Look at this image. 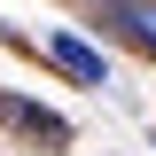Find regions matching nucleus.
Listing matches in <instances>:
<instances>
[{
    "instance_id": "nucleus-2",
    "label": "nucleus",
    "mask_w": 156,
    "mask_h": 156,
    "mask_svg": "<svg viewBox=\"0 0 156 156\" xmlns=\"http://www.w3.org/2000/svg\"><path fill=\"white\" fill-rule=\"evenodd\" d=\"M55 62L78 78V86H109V62H101L94 47H86V39H70V31H55Z\"/></svg>"
},
{
    "instance_id": "nucleus-4",
    "label": "nucleus",
    "mask_w": 156,
    "mask_h": 156,
    "mask_svg": "<svg viewBox=\"0 0 156 156\" xmlns=\"http://www.w3.org/2000/svg\"><path fill=\"white\" fill-rule=\"evenodd\" d=\"M109 8H140V0H109Z\"/></svg>"
},
{
    "instance_id": "nucleus-1",
    "label": "nucleus",
    "mask_w": 156,
    "mask_h": 156,
    "mask_svg": "<svg viewBox=\"0 0 156 156\" xmlns=\"http://www.w3.org/2000/svg\"><path fill=\"white\" fill-rule=\"evenodd\" d=\"M0 125H23V133H39L47 148H62V140H70V125H62V117H47L39 101H16V94H0Z\"/></svg>"
},
{
    "instance_id": "nucleus-3",
    "label": "nucleus",
    "mask_w": 156,
    "mask_h": 156,
    "mask_svg": "<svg viewBox=\"0 0 156 156\" xmlns=\"http://www.w3.org/2000/svg\"><path fill=\"white\" fill-rule=\"evenodd\" d=\"M109 31H133L140 47H156V0H140V8H109Z\"/></svg>"
}]
</instances>
